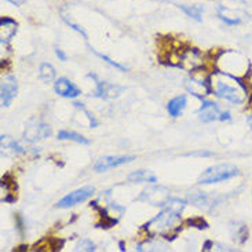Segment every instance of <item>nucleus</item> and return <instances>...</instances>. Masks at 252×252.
I'll return each mask as SVG.
<instances>
[{"mask_svg":"<svg viewBox=\"0 0 252 252\" xmlns=\"http://www.w3.org/2000/svg\"><path fill=\"white\" fill-rule=\"evenodd\" d=\"M186 207V201L181 198H170L163 207L161 212L142 226V230L150 237L163 236L164 239L174 240L178 236L181 226H177L181 220V214Z\"/></svg>","mask_w":252,"mask_h":252,"instance_id":"f257e3e1","label":"nucleus"},{"mask_svg":"<svg viewBox=\"0 0 252 252\" xmlns=\"http://www.w3.org/2000/svg\"><path fill=\"white\" fill-rule=\"evenodd\" d=\"M212 93L215 95L234 105H241L248 98V89L243 77L215 70L211 76Z\"/></svg>","mask_w":252,"mask_h":252,"instance_id":"f03ea898","label":"nucleus"},{"mask_svg":"<svg viewBox=\"0 0 252 252\" xmlns=\"http://www.w3.org/2000/svg\"><path fill=\"white\" fill-rule=\"evenodd\" d=\"M217 61H218V65H217L215 70H220V72L239 76V77H241L248 69L251 68V63L244 55L232 51V50L222 51L217 57Z\"/></svg>","mask_w":252,"mask_h":252,"instance_id":"7ed1b4c3","label":"nucleus"},{"mask_svg":"<svg viewBox=\"0 0 252 252\" xmlns=\"http://www.w3.org/2000/svg\"><path fill=\"white\" fill-rule=\"evenodd\" d=\"M237 175H239L237 167H234L232 164H217V165H211L205 171H203L201 175L198 177L197 182L200 185L219 184V182L232 179Z\"/></svg>","mask_w":252,"mask_h":252,"instance_id":"20e7f679","label":"nucleus"},{"mask_svg":"<svg viewBox=\"0 0 252 252\" xmlns=\"http://www.w3.org/2000/svg\"><path fill=\"white\" fill-rule=\"evenodd\" d=\"M198 116L200 120L204 123H211V122H229L232 116L229 112L222 110L219 108L218 103L212 101H203L200 109H198Z\"/></svg>","mask_w":252,"mask_h":252,"instance_id":"39448f33","label":"nucleus"},{"mask_svg":"<svg viewBox=\"0 0 252 252\" xmlns=\"http://www.w3.org/2000/svg\"><path fill=\"white\" fill-rule=\"evenodd\" d=\"M170 190L163 186H150L146 188L138 197L139 201H145L150 205H160L164 207L165 203L170 200Z\"/></svg>","mask_w":252,"mask_h":252,"instance_id":"423d86ee","label":"nucleus"},{"mask_svg":"<svg viewBox=\"0 0 252 252\" xmlns=\"http://www.w3.org/2000/svg\"><path fill=\"white\" fill-rule=\"evenodd\" d=\"M94 193H95V189L93 186H86V188H82V189H77V190L72 191L63 198H61L57 203V208H70L73 205L80 204L83 201L89 200L90 197H93Z\"/></svg>","mask_w":252,"mask_h":252,"instance_id":"0eeeda50","label":"nucleus"},{"mask_svg":"<svg viewBox=\"0 0 252 252\" xmlns=\"http://www.w3.org/2000/svg\"><path fill=\"white\" fill-rule=\"evenodd\" d=\"M51 135V128L50 126L43 123L40 120H32L27 124L25 131H24V139L28 142H36L39 139H44Z\"/></svg>","mask_w":252,"mask_h":252,"instance_id":"6e6552de","label":"nucleus"},{"mask_svg":"<svg viewBox=\"0 0 252 252\" xmlns=\"http://www.w3.org/2000/svg\"><path fill=\"white\" fill-rule=\"evenodd\" d=\"M18 93V83L13 75H7L1 80V90H0V98H1V106H10L14 98Z\"/></svg>","mask_w":252,"mask_h":252,"instance_id":"1a4fd4ad","label":"nucleus"},{"mask_svg":"<svg viewBox=\"0 0 252 252\" xmlns=\"http://www.w3.org/2000/svg\"><path fill=\"white\" fill-rule=\"evenodd\" d=\"M186 87L193 95L198 96V98H203V95H210V94H212L211 76H207L204 79H198V77L193 76L188 80Z\"/></svg>","mask_w":252,"mask_h":252,"instance_id":"9d476101","label":"nucleus"},{"mask_svg":"<svg viewBox=\"0 0 252 252\" xmlns=\"http://www.w3.org/2000/svg\"><path fill=\"white\" fill-rule=\"evenodd\" d=\"M135 157L134 156H105L98 158L94 164V170L96 172H105L110 168H116L123 164H127L132 161Z\"/></svg>","mask_w":252,"mask_h":252,"instance_id":"9b49d317","label":"nucleus"},{"mask_svg":"<svg viewBox=\"0 0 252 252\" xmlns=\"http://www.w3.org/2000/svg\"><path fill=\"white\" fill-rule=\"evenodd\" d=\"M18 31V24L17 21L10 18V17H1L0 20V40L1 46H8L14 36Z\"/></svg>","mask_w":252,"mask_h":252,"instance_id":"f8f14e48","label":"nucleus"},{"mask_svg":"<svg viewBox=\"0 0 252 252\" xmlns=\"http://www.w3.org/2000/svg\"><path fill=\"white\" fill-rule=\"evenodd\" d=\"M54 91L60 96L63 98H77L82 94L79 87H76L73 83L68 80L66 77H60L54 83Z\"/></svg>","mask_w":252,"mask_h":252,"instance_id":"ddd939ff","label":"nucleus"},{"mask_svg":"<svg viewBox=\"0 0 252 252\" xmlns=\"http://www.w3.org/2000/svg\"><path fill=\"white\" fill-rule=\"evenodd\" d=\"M10 175H6L1 179V191H3V197L1 201L3 203H13L15 200V190H17V185L14 179H10Z\"/></svg>","mask_w":252,"mask_h":252,"instance_id":"4468645a","label":"nucleus"},{"mask_svg":"<svg viewBox=\"0 0 252 252\" xmlns=\"http://www.w3.org/2000/svg\"><path fill=\"white\" fill-rule=\"evenodd\" d=\"M188 105V98L186 95H178L175 98H172L168 105H167V110L170 113V116L178 117L182 115V112Z\"/></svg>","mask_w":252,"mask_h":252,"instance_id":"2eb2a0df","label":"nucleus"},{"mask_svg":"<svg viewBox=\"0 0 252 252\" xmlns=\"http://www.w3.org/2000/svg\"><path fill=\"white\" fill-rule=\"evenodd\" d=\"M0 141H1V150L3 152H11V153H15V155L27 153V148L22 146L20 142H17L11 136L1 135Z\"/></svg>","mask_w":252,"mask_h":252,"instance_id":"dca6fc26","label":"nucleus"},{"mask_svg":"<svg viewBox=\"0 0 252 252\" xmlns=\"http://www.w3.org/2000/svg\"><path fill=\"white\" fill-rule=\"evenodd\" d=\"M128 181L129 182H138V184H156L157 182V177L152 172V171L148 170H141V171H135L132 174L128 175Z\"/></svg>","mask_w":252,"mask_h":252,"instance_id":"f3484780","label":"nucleus"},{"mask_svg":"<svg viewBox=\"0 0 252 252\" xmlns=\"http://www.w3.org/2000/svg\"><path fill=\"white\" fill-rule=\"evenodd\" d=\"M58 139L61 141H73L76 143H82V145H90V139L84 138L80 134H77L75 131H68V129H61L58 132Z\"/></svg>","mask_w":252,"mask_h":252,"instance_id":"a211bd4d","label":"nucleus"},{"mask_svg":"<svg viewBox=\"0 0 252 252\" xmlns=\"http://www.w3.org/2000/svg\"><path fill=\"white\" fill-rule=\"evenodd\" d=\"M55 76H57V72H55L54 66L51 63L43 62L39 68V77H40L41 82L51 83L53 80H55Z\"/></svg>","mask_w":252,"mask_h":252,"instance_id":"6ab92c4d","label":"nucleus"},{"mask_svg":"<svg viewBox=\"0 0 252 252\" xmlns=\"http://www.w3.org/2000/svg\"><path fill=\"white\" fill-rule=\"evenodd\" d=\"M232 236L234 241L244 244L248 239V229L244 223H234L232 226Z\"/></svg>","mask_w":252,"mask_h":252,"instance_id":"aec40b11","label":"nucleus"},{"mask_svg":"<svg viewBox=\"0 0 252 252\" xmlns=\"http://www.w3.org/2000/svg\"><path fill=\"white\" fill-rule=\"evenodd\" d=\"M179 8L184 11L188 17H190L193 20H196L197 22H201V15L204 13V8L201 6H185V4H181Z\"/></svg>","mask_w":252,"mask_h":252,"instance_id":"412c9836","label":"nucleus"},{"mask_svg":"<svg viewBox=\"0 0 252 252\" xmlns=\"http://www.w3.org/2000/svg\"><path fill=\"white\" fill-rule=\"evenodd\" d=\"M218 17L220 21H223L226 25L229 27H234V25H240L241 24V18L240 17H234V15H229L227 14V8L225 7H219Z\"/></svg>","mask_w":252,"mask_h":252,"instance_id":"4be33fe9","label":"nucleus"},{"mask_svg":"<svg viewBox=\"0 0 252 252\" xmlns=\"http://www.w3.org/2000/svg\"><path fill=\"white\" fill-rule=\"evenodd\" d=\"M76 251H87V252H94L95 251V246L94 243L89 239H83L79 246L76 247Z\"/></svg>","mask_w":252,"mask_h":252,"instance_id":"5701e85b","label":"nucleus"},{"mask_svg":"<svg viewBox=\"0 0 252 252\" xmlns=\"http://www.w3.org/2000/svg\"><path fill=\"white\" fill-rule=\"evenodd\" d=\"M188 225L193 226V227H197V229H207L208 227V223L201 217L188 219Z\"/></svg>","mask_w":252,"mask_h":252,"instance_id":"b1692460","label":"nucleus"},{"mask_svg":"<svg viewBox=\"0 0 252 252\" xmlns=\"http://www.w3.org/2000/svg\"><path fill=\"white\" fill-rule=\"evenodd\" d=\"M189 200L193 201L196 205H198V207H203V205L208 204V197H207V194H204V193H198L196 196H191Z\"/></svg>","mask_w":252,"mask_h":252,"instance_id":"393cba45","label":"nucleus"},{"mask_svg":"<svg viewBox=\"0 0 252 252\" xmlns=\"http://www.w3.org/2000/svg\"><path fill=\"white\" fill-rule=\"evenodd\" d=\"M55 54H57V57L61 60V61H66L68 60V57H66V54L62 51L61 48H58V47H55Z\"/></svg>","mask_w":252,"mask_h":252,"instance_id":"a878e982","label":"nucleus"},{"mask_svg":"<svg viewBox=\"0 0 252 252\" xmlns=\"http://www.w3.org/2000/svg\"><path fill=\"white\" fill-rule=\"evenodd\" d=\"M211 248H214V243H212L211 240H207L204 243V246H203V250L204 251H210Z\"/></svg>","mask_w":252,"mask_h":252,"instance_id":"bb28decb","label":"nucleus"},{"mask_svg":"<svg viewBox=\"0 0 252 252\" xmlns=\"http://www.w3.org/2000/svg\"><path fill=\"white\" fill-rule=\"evenodd\" d=\"M8 3H11V4H14V6H21V4H24L27 0H7Z\"/></svg>","mask_w":252,"mask_h":252,"instance_id":"cd10ccee","label":"nucleus"},{"mask_svg":"<svg viewBox=\"0 0 252 252\" xmlns=\"http://www.w3.org/2000/svg\"><path fill=\"white\" fill-rule=\"evenodd\" d=\"M119 248H120V251H122V252L126 251V246H124V241H120V243H119Z\"/></svg>","mask_w":252,"mask_h":252,"instance_id":"c85d7f7f","label":"nucleus"},{"mask_svg":"<svg viewBox=\"0 0 252 252\" xmlns=\"http://www.w3.org/2000/svg\"><path fill=\"white\" fill-rule=\"evenodd\" d=\"M247 124H248V126H250V128L252 129V115L251 116L247 117Z\"/></svg>","mask_w":252,"mask_h":252,"instance_id":"c756f323","label":"nucleus"}]
</instances>
